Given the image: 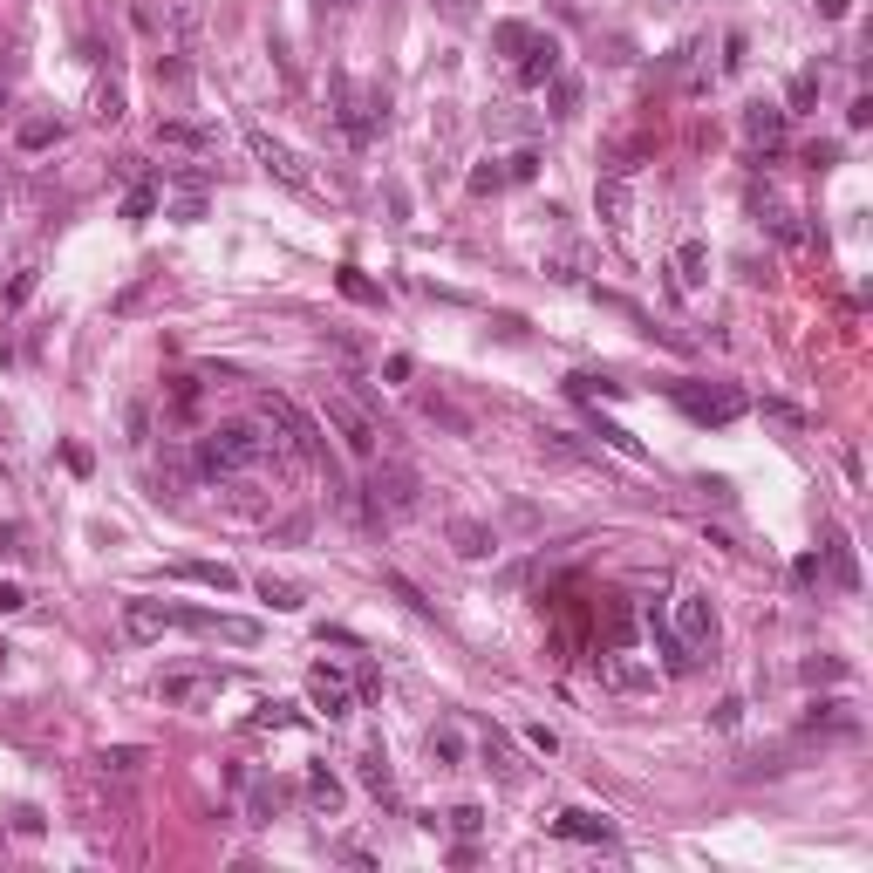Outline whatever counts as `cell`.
I'll list each match as a JSON object with an SVG mask.
<instances>
[{
  "label": "cell",
  "mask_w": 873,
  "mask_h": 873,
  "mask_svg": "<svg viewBox=\"0 0 873 873\" xmlns=\"http://www.w3.org/2000/svg\"><path fill=\"white\" fill-rule=\"evenodd\" d=\"M860 737V710L846 703V696H812L805 703V737Z\"/></svg>",
  "instance_id": "cell-13"
},
{
  "label": "cell",
  "mask_w": 873,
  "mask_h": 873,
  "mask_svg": "<svg viewBox=\"0 0 873 873\" xmlns=\"http://www.w3.org/2000/svg\"><path fill=\"white\" fill-rule=\"evenodd\" d=\"M669 635L703 662L710 648H717V608H710V594H696V587H683L676 594V608H669Z\"/></svg>",
  "instance_id": "cell-7"
},
{
  "label": "cell",
  "mask_w": 873,
  "mask_h": 873,
  "mask_svg": "<svg viewBox=\"0 0 873 873\" xmlns=\"http://www.w3.org/2000/svg\"><path fill=\"white\" fill-rule=\"evenodd\" d=\"M157 212V185H130L123 191V219H151Z\"/></svg>",
  "instance_id": "cell-41"
},
{
  "label": "cell",
  "mask_w": 873,
  "mask_h": 873,
  "mask_svg": "<svg viewBox=\"0 0 873 873\" xmlns=\"http://www.w3.org/2000/svg\"><path fill=\"white\" fill-rule=\"evenodd\" d=\"M287 444L266 430V423H212L198 444H191V471L212 478V485H232V478H266L287 464Z\"/></svg>",
  "instance_id": "cell-1"
},
{
  "label": "cell",
  "mask_w": 873,
  "mask_h": 873,
  "mask_svg": "<svg viewBox=\"0 0 873 873\" xmlns=\"http://www.w3.org/2000/svg\"><path fill=\"white\" fill-rule=\"evenodd\" d=\"M328 96H335V123H342V137L362 151V144H376V130L389 123V96L382 89H355V76H328Z\"/></svg>",
  "instance_id": "cell-2"
},
{
  "label": "cell",
  "mask_w": 873,
  "mask_h": 873,
  "mask_svg": "<svg viewBox=\"0 0 873 873\" xmlns=\"http://www.w3.org/2000/svg\"><path fill=\"white\" fill-rule=\"evenodd\" d=\"M785 123H792V116L778 110V103H751V110H744V137H751V144H764V151H771V144L785 137Z\"/></svg>",
  "instance_id": "cell-21"
},
{
  "label": "cell",
  "mask_w": 873,
  "mask_h": 873,
  "mask_svg": "<svg viewBox=\"0 0 873 873\" xmlns=\"http://www.w3.org/2000/svg\"><path fill=\"white\" fill-rule=\"evenodd\" d=\"M355 778H362L376 798H396V771H389V751H382V744H369V751L355 758Z\"/></svg>",
  "instance_id": "cell-23"
},
{
  "label": "cell",
  "mask_w": 873,
  "mask_h": 873,
  "mask_svg": "<svg viewBox=\"0 0 873 873\" xmlns=\"http://www.w3.org/2000/svg\"><path fill=\"white\" fill-rule=\"evenodd\" d=\"M573 110H580V82L560 69V76H553V116H573Z\"/></svg>",
  "instance_id": "cell-42"
},
{
  "label": "cell",
  "mask_w": 873,
  "mask_h": 873,
  "mask_svg": "<svg viewBox=\"0 0 873 873\" xmlns=\"http://www.w3.org/2000/svg\"><path fill=\"white\" fill-rule=\"evenodd\" d=\"M164 410H171V417H191V410H198V382H171Z\"/></svg>",
  "instance_id": "cell-47"
},
{
  "label": "cell",
  "mask_w": 873,
  "mask_h": 873,
  "mask_svg": "<svg viewBox=\"0 0 873 873\" xmlns=\"http://www.w3.org/2000/svg\"><path fill=\"white\" fill-rule=\"evenodd\" d=\"M335 287H342V294H348L355 307H376V314L389 307V294H382V287L369 280V273H362V266H335Z\"/></svg>",
  "instance_id": "cell-25"
},
{
  "label": "cell",
  "mask_w": 873,
  "mask_h": 873,
  "mask_svg": "<svg viewBox=\"0 0 873 873\" xmlns=\"http://www.w3.org/2000/svg\"><path fill=\"white\" fill-rule=\"evenodd\" d=\"M526 41H532V21H498V28H492V48H498V55H519Z\"/></svg>",
  "instance_id": "cell-39"
},
{
  "label": "cell",
  "mask_w": 873,
  "mask_h": 873,
  "mask_svg": "<svg viewBox=\"0 0 873 873\" xmlns=\"http://www.w3.org/2000/svg\"><path fill=\"white\" fill-rule=\"evenodd\" d=\"M342 7H348V0H321V14H342Z\"/></svg>",
  "instance_id": "cell-59"
},
{
  "label": "cell",
  "mask_w": 873,
  "mask_h": 873,
  "mask_svg": "<svg viewBox=\"0 0 873 873\" xmlns=\"http://www.w3.org/2000/svg\"><path fill=\"white\" fill-rule=\"evenodd\" d=\"M826 567H833V580L846 594H860V560H853V539L839 526H826Z\"/></svg>",
  "instance_id": "cell-19"
},
{
  "label": "cell",
  "mask_w": 873,
  "mask_h": 873,
  "mask_svg": "<svg viewBox=\"0 0 873 873\" xmlns=\"http://www.w3.org/2000/svg\"><path fill=\"white\" fill-rule=\"evenodd\" d=\"M342 778L328 771V764H307V805L321 812V819H342Z\"/></svg>",
  "instance_id": "cell-17"
},
{
  "label": "cell",
  "mask_w": 873,
  "mask_h": 873,
  "mask_svg": "<svg viewBox=\"0 0 873 873\" xmlns=\"http://www.w3.org/2000/svg\"><path fill=\"white\" fill-rule=\"evenodd\" d=\"M526 744L539 758H560V730H553V723H526Z\"/></svg>",
  "instance_id": "cell-46"
},
{
  "label": "cell",
  "mask_w": 873,
  "mask_h": 873,
  "mask_svg": "<svg viewBox=\"0 0 873 873\" xmlns=\"http://www.w3.org/2000/svg\"><path fill=\"white\" fill-rule=\"evenodd\" d=\"M123 628H130V642H157L164 628H178V608L171 601H123Z\"/></svg>",
  "instance_id": "cell-15"
},
{
  "label": "cell",
  "mask_w": 873,
  "mask_h": 873,
  "mask_svg": "<svg viewBox=\"0 0 873 873\" xmlns=\"http://www.w3.org/2000/svg\"><path fill=\"white\" fill-rule=\"evenodd\" d=\"M444 7H457V0H444Z\"/></svg>",
  "instance_id": "cell-63"
},
{
  "label": "cell",
  "mask_w": 873,
  "mask_h": 873,
  "mask_svg": "<svg viewBox=\"0 0 873 873\" xmlns=\"http://www.w3.org/2000/svg\"><path fill=\"white\" fill-rule=\"evenodd\" d=\"M423 417H430V423H444V430H451V437H471V417H464V410H457L451 396H423Z\"/></svg>",
  "instance_id": "cell-33"
},
{
  "label": "cell",
  "mask_w": 873,
  "mask_h": 873,
  "mask_svg": "<svg viewBox=\"0 0 873 873\" xmlns=\"http://www.w3.org/2000/svg\"><path fill=\"white\" fill-rule=\"evenodd\" d=\"M567 396H580V403H594V396H628V382H614V376H594V369H580V376H567Z\"/></svg>",
  "instance_id": "cell-32"
},
{
  "label": "cell",
  "mask_w": 873,
  "mask_h": 873,
  "mask_svg": "<svg viewBox=\"0 0 873 873\" xmlns=\"http://www.w3.org/2000/svg\"><path fill=\"white\" fill-rule=\"evenodd\" d=\"M676 280H683V287H703V280H710V246H703V239H683V246H676Z\"/></svg>",
  "instance_id": "cell-31"
},
{
  "label": "cell",
  "mask_w": 873,
  "mask_h": 873,
  "mask_svg": "<svg viewBox=\"0 0 873 873\" xmlns=\"http://www.w3.org/2000/svg\"><path fill=\"white\" fill-rule=\"evenodd\" d=\"M55 137H62V123H48V116H35V123H21V130H14V144H21V151H48Z\"/></svg>",
  "instance_id": "cell-37"
},
{
  "label": "cell",
  "mask_w": 873,
  "mask_h": 873,
  "mask_svg": "<svg viewBox=\"0 0 873 873\" xmlns=\"http://www.w3.org/2000/svg\"><path fill=\"white\" fill-rule=\"evenodd\" d=\"M669 396H676V410H683L689 423H737L751 410V396L730 389V382H676Z\"/></svg>",
  "instance_id": "cell-3"
},
{
  "label": "cell",
  "mask_w": 873,
  "mask_h": 873,
  "mask_svg": "<svg viewBox=\"0 0 873 873\" xmlns=\"http://www.w3.org/2000/svg\"><path fill=\"white\" fill-rule=\"evenodd\" d=\"M744 69V35H723V76H737Z\"/></svg>",
  "instance_id": "cell-51"
},
{
  "label": "cell",
  "mask_w": 873,
  "mask_h": 873,
  "mask_svg": "<svg viewBox=\"0 0 873 873\" xmlns=\"http://www.w3.org/2000/svg\"><path fill=\"white\" fill-rule=\"evenodd\" d=\"M171 219H178V226H198V219H205V191H185V198L171 205Z\"/></svg>",
  "instance_id": "cell-49"
},
{
  "label": "cell",
  "mask_w": 873,
  "mask_h": 873,
  "mask_svg": "<svg viewBox=\"0 0 873 873\" xmlns=\"http://www.w3.org/2000/svg\"><path fill=\"white\" fill-rule=\"evenodd\" d=\"M532 178H539V151L505 157V185H532Z\"/></svg>",
  "instance_id": "cell-43"
},
{
  "label": "cell",
  "mask_w": 873,
  "mask_h": 873,
  "mask_svg": "<svg viewBox=\"0 0 873 873\" xmlns=\"http://www.w3.org/2000/svg\"><path fill=\"white\" fill-rule=\"evenodd\" d=\"M321 417L342 430V444H348V457H376L382 451V423L355 403V396H342V389H328V410Z\"/></svg>",
  "instance_id": "cell-8"
},
{
  "label": "cell",
  "mask_w": 873,
  "mask_h": 873,
  "mask_svg": "<svg viewBox=\"0 0 873 873\" xmlns=\"http://www.w3.org/2000/svg\"><path fill=\"white\" fill-rule=\"evenodd\" d=\"M219 689H226V669H164V676H157V696H164L171 710H205Z\"/></svg>",
  "instance_id": "cell-9"
},
{
  "label": "cell",
  "mask_w": 873,
  "mask_h": 873,
  "mask_svg": "<svg viewBox=\"0 0 873 873\" xmlns=\"http://www.w3.org/2000/svg\"><path fill=\"white\" fill-rule=\"evenodd\" d=\"M594 669H601V683L621 689V696H648V689H655V669H648V662H635L628 648H608V655H594Z\"/></svg>",
  "instance_id": "cell-12"
},
{
  "label": "cell",
  "mask_w": 873,
  "mask_h": 873,
  "mask_svg": "<svg viewBox=\"0 0 873 873\" xmlns=\"http://www.w3.org/2000/svg\"><path fill=\"white\" fill-rule=\"evenodd\" d=\"M737 717H744V703H737V696H723V703H717V730H737Z\"/></svg>",
  "instance_id": "cell-55"
},
{
  "label": "cell",
  "mask_w": 873,
  "mask_h": 873,
  "mask_svg": "<svg viewBox=\"0 0 873 873\" xmlns=\"http://www.w3.org/2000/svg\"><path fill=\"white\" fill-rule=\"evenodd\" d=\"M437 826H451L457 839H478V833H485V805H451Z\"/></svg>",
  "instance_id": "cell-36"
},
{
  "label": "cell",
  "mask_w": 873,
  "mask_h": 873,
  "mask_svg": "<svg viewBox=\"0 0 873 873\" xmlns=\"http://www.w3.org/2000/svg\"><path fill=\"white\" fill-rule=\"evenodd\" d=\"M805 164H812V171H826V164H839V144H805Z\"/></svg>",
  "instance_id": "cell-53"
},
{
  "label": "cell",
  "mask_w": 873,
  "mask_h": 873,
  "mask_svg": "<svg viewBox=\"0 0 873 873\" xmlns=\"http://www.w3.org/2000/svg\"><path fill=\"white\" fill-rule=\"evenodd\" d=\"M362 492H369V519H376V526L382 519H410L423 505V485H417L410 464H376V478H369Z\"/></svg>",
  "instance_id": "cell-4"
},
{
  "label": "cell",
  "mask_w": 873,
  "mask_h": 873,
  "mask_svg": "<svg viewBox=\"0 0 873 873\" xmlns=\"http://www.w3.org/2000/svg\"><path fill=\"white\" fill-rule=\"evenodd\" d=\"M0 846H7V826H0Z\"/></svg>",
  "instance_id": "cell-62"
},
{
  "label": "cell",
  "mask_w": 873,
  "mask_h": 873,
  "mask_svg": "<svg viewBox=\"0 0 873 873\" xmlns=\"http://www.w3.org/2000/svg\"><path fill=\"white\" fill-rule=\"evenodd\" d=\"M0 110H7V82H0Z\"/></svg>",
  "instance_id": "cell-61"
},
{
  "label": "cell",
  "mask_w": 873,
  "mask_h": 873,
  "mask_svg": "<svg viewBox=\"0 0 873 873\" xmlns=\"http://www.w3.org/2000/svg\"><path fill=\"white\" fill-rule=\"evenodd\" d=\"M260 417H266V430H280V444H287L294 457H328V444H321V423L307 417L294 396H273V389H266V396H260Z\"/></svg>",
  "instance_id": "cell-5"
},
{
  "label": "cell",
  "mask_w": 873,
  "mask_h": 873,
  "mask_svg": "<svg viewBox=\"0 0 873 873\" xmlns=\"http://www.w3.org/2000/svg\"><path fill=\"white\" fill-rule=\"evenodd\" d=\"M151 76H157V89H185L191 69H185V55L171 48V55H157V62H151Z\"/></svg>",
  "instance_id": "cell-38"
},
{
  "label": "cell",
  "mask_w": 873,
  "mask_h": 873,
  "mask_svg": "<svg viewBox=\"0 0 873 873\" xmlns=\"http://www.w3.org/2000/svg\"><path fill=\"white\" fill-rule=\"evenodd\" d=\"M764 417H771V423H792V430H805V423H812L805 410H798V403H778V396L764 403Z\"/></svg>",
  "instance_id": "cell-50"
},
{
  "label": "cell",
  "mask_w": 873,
  "mask_h": 873,
  "mask_svg": "<svg viewBox=\"0 0 873 873\" xmlns=\"http://www.w3.org/2000/svg\"><path fill=\"white\" fill-rule=\"evenodd\" d=\"M157 144H171V151H219V130H205V123H178V116H171V123H157Z\"/></svg>",
  "instance_id": "cell-18"
},
{
  "label": "cell",
  "mask_w": 873,
  "mask_h": 873,
  "mask_svg": "<svg viewBox=\"0 0 873 873\" xmlns=\"http://www.w3.org/2000/svg\"><path fill=\"white\" fill-rule=\"evenodd\" d=\"M7 546H14V526H0V553H7Z\"/></svg>",
  "instance_id": "cell-60"
},
{
  "label": "cell",
  "mask_w": 873,
  "mask_h": 873,
  "mask_svg": "<svg viewBox=\"0 0 873 873\" xmlns=\"http://www.w3.org/2000/svg\"><path fill=\"white\" fill-rule=\"evenodd\" d=\"M798 676H805L812 689H819V683H846V662H839V655H812V662H805Z\"/></svg>",
  "instance_id": "cell-40"
},
{
  "label": "cell",
  "mask_w": 873,
  "mask_h": 873,
  "mask_svg": "<svg viewBox=\"0 0 873 873\" xmlns=\"http://www.w3.org/2000/svg\"><path fill=\"white\" fill-rule=\"evenodd\" d=\"M423 751H430V764L457 771V764H464V730H457V723H437V730L423 737Z\"/></svg>",
  "instance_id": "cell-29"
},
{
  "label": "cell",
  "mask_w": 873,
  "mask_h": 873,
  "mask_svg": "<svg viewBox=\"0 0 873 873\" xmlns=\"http://www.w3.org/2000/svg\"><path fill=\"white\" fill-rule=\"evenodd\" d=\"M492 526H478V519H451V553L457 560H492Z\"/></svg>",
  "instance_id": "cell-22"
},
{
  "label": "cell",
  "mask_w": 873,
  "mask_h": 873,
  "mask_svg": "<svg viewBox=\"0 0 873 873\" xmlns=\"http://www.w3.org/2000/svg\"><path fill=\"white\" fill-rule=\"evenodd\" d=\"M144 758H151L144 744H116V751H96V771H103V778H137Z\"/></svg>",
  "instance_id": "cell-30"
},
{
  "label": "cell",
  "mask_w": 873,
  "mask_h": 873,
  "mask_svg": "<svg viewBox=\"0 0 873 873\" xmlns=\"http://www.w3.org/2000/svg\"><path fill=\"white\" fill-rule=\"evenodd\" d=\"M382 587H389V594H396V601H403L410 614H437L430 601H423V587L410 580V573H396V567H389V573H382Z\"/></svg>",
  "instance_id": "cell-34"
},
{
  "label": "cell",
  "mask_w": 873,
  "mask_h": 873,
  "mask_svg": "<svg viewBox=\"0 0 873 873\" xmlns=\"http://www.w3.org/2000/svg\"><path fill=\"white\" fill-rule=\"evenodd\" d=\"M594 205H601V226L608 232H628V178H601Z\"/></svg>",
  "instance_id": "cell-26"
},
{
  "label": "cell",
  "mask_w": 873,
  "mask_h": 873,
  "mask_svg": "<svg viewBox=\"0 0 873 873\" xmlns=\"http://www.w3.org/2000/svg\"><path fill=\"white\" fill-rule=\"evenodd\" d=\"M246 151H253V164H260L266 178H280V185H287V191H301V198H321V185L307 178V164L287 151V144H280V137H273L266 123H246Z\"/></svg>",
  "instance_id": "cell-6"
},
{
  "label": "cell",
  "mask_w": 873,
  "mask_h": 873,
  "mask_svg": "<svg viewBox=\"0 0 873 873\" xmlns=\"http://www.w3.org/2000/svg\"><path fill=\"white\" fill-rule=\"evenodd\" d=\"M246 730H307V710H294V703H280V696H266L260 710L246 717Z\"/></svg>",
  "instance_id": "cell-27"
},
{
  "label": "cell",
  "mask_w": 873,
  "mask_h": 873,
  "mask_svg": "<svg viewBox=\"0 0 873 873\" xmlns=\"http://www.w3.org/2000/svg\"><path fill=\"white\" fill-rule=\"evenodd\" d=\"M41 287V253H28V260L14 266V273H7V287H0V307H7V314H14V307L28 301V294H35Z\"/></svg>",
  "instance_id": "cell-28"
},
{
  "label": "cell",
  "mask_w": 873,
  "mask_h": 873,
  "mask_svg": "<svg viewBox=\"0 0 873 873\" xmlns=\"http://www.w3.org/2000/svg\"><path fill=\"white\" fill-rule=\"evenodd\" d=\"M846 123H853V130H867V123H873V96H853V110H846Z\"/></svg>",
  "instance_id": "cell-56"
},
{
  "label": "cell",
  "mask_w": 873,
  "mask_h": 873,
  "mask_svg": "<svg viewBox=\"0 0 873 873\" xmlns=\"http://www.w3.org/2000/svg\"><path fill=\"white\" fill-rule=\"evenodd\" d=\"M812 103H819V69H798V76H792V89H785V116L812 110Z\"/></svg>",
  "instance_id": "cell-35"
},
{
  "label": "cell",
  "mask_w": 873,
  "mask_h": 873,
  "mask_svg": "<svg viewBox=\"0 0 873 873\" xmlns=\"http://www.w3.org/2000/svg\"><path fill=\"white\" fill-rule=\"evenodd\" d=\"M560 839H573V846H608L614 839V819H601V812H587V805H567L560 819H546Z\"/></svg>",
  "instance_id": "cell-14"
},
{
  "label": "cell",
  "mask_w": 873,
  "mask_h": 873,
  "mask_svg": "<svg viewBox=\"0 0 873 873\" xmlns=\"http://www.w3.org/2000/svg\"><path fill=\"white\" fill-rule=\"evenodd\" d=\"M819 573H826V567H819V553H805V560L792 567V580H798V587H819Z\"/></svg>",
  "instance_id": "cell-52"
},
{
  "label": "cell",
  "mask_w": 873,
  "mask_h": 873,
  "mask_svg": "<svg viewBox=\"0 0 873 873\" xmlns=\"http://www.w3.org/2000/svg\"><path fill=\"white\" fill-rule=\"evenodd\" d=\"M751 205H758V219L771 226V239H785V246H805V226H798V212H785L771 191H751Z\"/></svg>",
  "instance_id": "cell-20"
},
{
  "label": "cell",
  "mask_w": 873,
  "mask_h": 873,
  "mask_svg": "<svg viewBox=\"0 0 873 873\" xmlns=\"http://www.w3.org/2000/svg\"><path fill=\"white\" fill-rule=\"evenodd\" d=\"M485 758H492L505 778H519V764H512V744H505V730H485Z\"/></svg>",
  "instance_id": "cell-44"
},
{
  "label": "cell",
  "mask_w": 873,
  "mask_h": 873,
  "mask_svg": "<svg viewBox=\"0 0 873 873\" xmlns=\"http://www.w3.org/2000/svg\"><path fill=\"white\" fill-rule=\"evenodd\" d=\"M498 185H505V157H485V164L471 171V191L485 198V191H498Z\"/></svg>",
  "instance_id": "cell-45"
},
{
  "label": "cell",
  "mask_w": 873,
  "mask_h": 873,
  "mask_svg": "<svg viewBox=\"0 0 873 873\" xmlns=\"http://www.w3.org/2000/svg\"><path fill=\"white\" fill-rule=\"evenodd\" d=\"M382 376H389V382H410V376H417V362H410V355H389V362H382Z\"/></svg>",
  "instance_id": "cell-54"
},
{
  "label": "cell",
  "mask_w": 873,
  "mask_h": 873,
  "mask_svg": "<svg viewBox=\"0 0 873 873\" xmlns=\"http://www.w3.org/2000/svg\"><path fill=\"white\" fill-rule=\"evenodd\" d=\"M116 116H123V89L103 82V89H96V123H116Z\"/></svg>",
  "instance_id": "cell-48"
},
{
  "label": "cell",
  "mask_w": 873,
  "mask_h": 873,
  "mask_svg": "<svg viewBox=\"0 0 873 873\" xmlns=\"http://www.w3.org/2000/svg\"><path fill=\"white\" fill-rule=\"evenodd\" d=\"M307 703H314L328 723L355 717V689H348V676H342V669H328V662H321V669H307Z\"/></svg>",
  "instance_id": "cell-10"
},
{
  "label": "cell",
  "mask_w": 873,
  "mask_h": 873,
  "mask_svg": "<svg viewBox=\"0 0 873 873\" xmlns=\"http://www.w3.org/2000/svg\"><path fill=\"white\" fill-rule=\"evenodd\" d=\"M260 601L273 614H301L307 608V587H301V580H280V573H260Z\"/></svg>",
  "instance_id": "cell-24"
},
{
  "label": "cell",
  "mask_w": 873,
  "mask_h": 873,
  "mask_svg": "<svg viewBox=\"0 0 873 873\" xmlns=\"http://www.w3.org/2000/svg\"><path fill=\"white\" fill-rule=\"evenodd\" d=\"M171 573H178V580H191V587H212V594H239V587H246L226 560H178Z\"/></svg>",
  "instance_id": "cell-16"
},
{
  "label": "cell",
  "mask_w": 873,
  "mask_h": 873,
  "mask_svg": "<svg viewBox=\"0 0 873 873\" xmlns=\"http://www.w3.org/2000/svg\"><path fill=\"white\" fill-rule=\"evenodd\" d=\"M28 608V594H21V587H7V580H0V614H21Z\"/></svg>",
  "instance_id": "cell-57"
},
{
  "label": "cell",
  "mask_w": 873,
  "mask_h": 873,
  "mask_svg": "<svg viewBox=\"0 0 873 873\" xmlns=\"http://www.w3.org/2000/svg\"><path fill=\"white\" fill-rule=\"evenodd\" d=\"M512 76L526 82V89H539V82H553L560 76V41L546 35V28H532V41L512 55Z\"/></svg>",
  "instance_id": "cell-11"
},
{
  "label": "cell",
  "mask_w": 873,
  "mask_h": 873,
  "mask_svg": "<svg viewBox=\"0 0 873 873\" xmlns=\"http://www.w3.org/2000/svg\"><path fill=\"white\" fill-rule=\"evenodd\" d=\"M819 14H826V21H839V14H846V0H819Z\"/></svg>",
  "instance_id": "cell-58"
}]
</instances>
